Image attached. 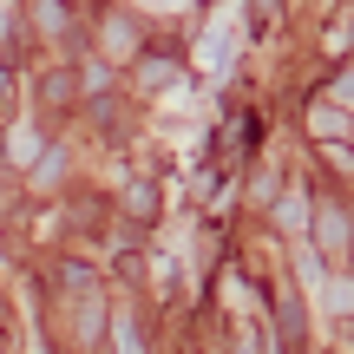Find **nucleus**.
Returning <instances> with one entry per match:
<instances>
[{"instance_id":"obj_1","label":"nucleus","mask_w":354,"mask_h":354,"mask_svg":"<svg viewBox=\"0 0 354 354\" xmlns=\"http://www.w3.org/2000/svg\"><path fill=\"white\" fill-rule=\"evenodd\" d=\"M348 236H354V210L342 197H315V250L335 263V256L348 250Z\"/></svg>"},{"instance_id":"obj_2","label":"nucleus","mask_w":354,"mask_h":354,"mask_svg":"<svg viewBox=\"0 0 354 354\" xmlns=\"http://www.w3.org/2000/svg\"><path fill=\"white\" fill-rule=\"evenodd\" d=\"M276 315H282V348H302V308H295V289H289V282L276 289Z\"/></svg>"},{"instance_id":"obj_3","label":"nucleus","mask_w":354,"mask_h":354,"mask_svg":"<svg viewBox=\"0 0 354 354\" xmlns=\"http://www.w3.org/2000/svg\"><path fill=\"white\" fill-rule=\"evenodd\" d=\"M73 92H79V86H73V66H59V73H53L46 86H39V99H46V105H66Z\"/></svg>"},{"instance_id":"obj_4","label":"nucleus","mask_w":354,"mask_h":354,"mask_svg":"<svg viewBox=\"0 0 354 354\" xmlns=\"http://www.w3.org/2000/svg\"><path fill=\"white\" fill-rule=\"evenodd\" d=\"M131 216L138 223H158V190L151 184H131Z\"/></svg>"},{"instance_id":"obj_5","label":"nucleus","mask_w":354,"mask_h":354,"mask_svg":"<svg viewBox=\"0 0 354 354\" xmlns=\"http://www.w3.org/2000/svg\"><path fill=\"white\" fill-rule=\"evenodd\" d=\"M145 59H151V66L138 73V86H165V79H171V53H145Z\"/></svg>"},{"instance_id":"obj_6","label":"nucleus","mask_w":354,"mask_h":354,"mask_svg":"<svg viewBox=\"0 0 354 354\" xmlns=\"http://www.w3.org/2000/svg\"><path fill=\"white\" fill-rule=\"evenodd\" d=\"M269 13H276V0H256V26H269Z\"/></svg>"},{"instance_id":"obj_7","label":"nucleus","mask_w":354,"mask_h":354,"mask_svg":"<svg viewBox=\"0 0 354 354\" xmlns=\"http://www.w3.org/2000/svg\"><path fill=\"white\" fill-rule=\"evenodd\" d=\"M0 328H7V302H0Z\"/></svg>"}]
</instances>
